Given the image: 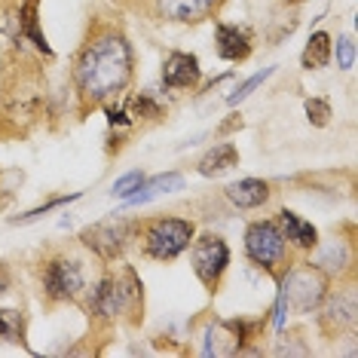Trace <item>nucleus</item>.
I'll return each mask as SVG.
<instances>
[{"label":"nucleus","mask_w":358,"mask_h":358,"mask_svg":"<svg viewBox=\"0 0 358 358\" xmlns=\"http://www.w3.org/2000/svg\"><path fill=\"white\" fill-rule=\"evenodd\" d=\"M135 80V50L123 28L95 22L71 62V83L86 108L123 99Z\"/></svg>","instance_id":"obj_1"},{"label":"nucleus","mask_w":358,"mask_h":358,"mask_svg":"<svg viewBox=\"0 0 358 358\" xmlns=\"http://www.w3.org/2000/svg\"><path fill=\"white\" fill-rule=\"evenodd\" d=\"M193 236H196V224L190 217H178V215H159L148 217L138 227V248L148 260L157 264H172L190 248Z\"/></svg>","instance_id":"obj_2"},{"label":"nucleus","mask_w":358,"mask_h":358,"mask_svg":"<svg viewBox=\"0 0 358 358\" xmlns=\"http://www.w3.org/2000/svg\"><path fill=\"white\" fill-rule=\"evenodd\" d=\"M144 303L141 297V282H138L135 270H123L117 273H104L101 282L92 288V300H89V313L99 315V319L117 322L126 313H138V306Z\"/></svg>","instance_id":"obj_3"},{"label":"nucleus","mask_w":358,"mask_h":358,"mask_svg":"<svg viewBox=\"0 0 358 358\" xmlns=\"http://www.w3.org/2000/svg\"><path fill=\"white\" fill-rule=\"evenodd\" d=\"M279 279H282L279 303H282V309L288 306L291 313H297V315L315 313L319 303L324 300V294L331 291V279L313 264V260H303V264H288L282 270Z\"/></svg>","instance_id":"obj_4"},{"label":"nucleus","mask_w":358,"mask_h":358,"mask_svg":"<svg viewBox=\"0 0 358 358\" xmlns=\"http://www.w3.org/2000/svg\"><path fill=\"white\" fill-rule=\"evenodd\" d=\"M242 251L257 270L270 273V275H282V270L291 264V248L285 239L282 227L273 221H251L242 236Z\"/></svg>","instance_id":"obj_5"},{"label":"nucleus","mask_w":358,"mask_h":358,"mask_svg":"<svg viewBox=\"0 0 358 358\" xmlns=\"http://www.w3.org/2000/svg\"><path fill=\"white\" fill-rule=\"evenodd\" d=\"M187 251H190V266L196 273V279L202 282V288L208 294H215L221 288L227 270H230V257H233L227 239L217 233H202V236H193Z\"/></svg>","instance_id":"obj_6"},{"label":"nucleus","mask_w":358,"mask_h":358,"mask_svg":"<svg viewBox=\"0 0 358 358\" xmlns=\"http://www.w3.org/2000/svg\"><path fill=\"white\" fill-rule=\"evenodd\" d=\"M40 279H43V294L50 303H68V300H80V294L86 291V273L83 264L74 255H59L43 260V270H40Z\"/></svg>","instance_id":"obj_7"},{"label":"nucleus","mask_w":358,"mask_h":358,"mask_svg":"<svg viewBox=\"0 0 358 358\" xmlns=\"http://www.w3.org/2000/svg\"><path fill=\"white\" fill-rule=\"evenodd\" d=\"M138 227L141 221H129V217H108V221H99L92 227H86L80 233L86 248H92V255L104 260V264H113L129 251V245L138 239Z\"/></svg>","instance_id":"obj_8"},{"label":"nucleus","mask_w":358,"mask_h":358,"mask_svg":"<svg viewBox=\"0 0 358 358\" xmlns=\"http://www.w3.org/2000/svg\"><path fill=\"white\" fill-rule=\"evenodd\" d=\"M227 0H144V10L162 25H202L221 15Z\"/></svg>","instance_id":"obj_9"},{"label":"nucleus","mask_w":358,"mask_h":358,"mask_svg":"<svg viewBox=\"0 0 358 358\" xmlns=\"http://www.w3.org/2000/svg\"><path fill=\"white\" fill-rule=\"evenodd\" d=\"M315 313H319V328H322V334H328V337H340V334L352 331L355 328V319H358L355 285H346V288L328 291Z\"/></svg>","instance_id":"obj_10"},{"label":"nucleus","mask_w":358,"mask_h":358,"mask_svg":"<svg viewBox=\"0 0 358 358\" xmlns=\"http://www.w3.org/2000/svg\"><path fill=\"white\" fill-rule=\"evenodd\" d=\"M202 83V64L193 52H169L162 62V86L187 92Z\"/></svg>","instance_id":"obj_11"},{"label":"nucleus","mask_w":358,"mask_h":358,"mask_svg":"<svg viewBox=\"0 0 358 358\" xmlns=\"http://www.w3.org/2000/svg\"><path fill=\"white\" fill-rule=\"evenodd\" d=\"M215 52L217 59L230 62V64H242L255 52V37L248 28L242 25H230V22H217L215 25Z\"/></svg>","instance_id":"obj_12"},{"label":"nucleus","mask_w":358,"mask_h":358,"mask_svg":"<svg viewBox=\"0 0 358 358\" xmlns=\"http://www.w3.org/2000/svg\"><path fill=\"white\" fill-rule=\"evenodd\" d=\"M275 224L282 227V233H285V239H288V245L294 248V251H313L315 245H319V230L313 227V221H306V217H300L297 211H291V208H282L279 215H275Z\"/></svg>","instance_id":"obj_13"},{"label":"nucleus","mask_w":358,"mask_h":358,"mask_svg":"<svg viewBox=\"0 0 358 358\" xmlns=\"http://www.w3.org/2000/svg\"><path fill=\"white\" fill-rule=\"evenodd\" d=\"M224 193H227V199H230L236 208L251 211V208H264L266 202H270L273 187L266 181H260V178H242V181H233Z\"/></svg>","instance_id":"obj_14"},{"label":"nucleus","mask_w":358,"mask_h":358,"mask_svg":"<svg viewBox=\"0 0 358 358\" xmlns=\"http://www.w3.org/2000/svg\"><path fill=\"white\" fill-rule=\"evenodd\" d=\"M233 166H239V150H236L233 141H221V144H215V148H211L206 157L199 159V175L217 178V175L230 172Z\"/></svg>","instance_id":"obj_15"},{"label":"nucleus","mask_w":358,"mask_h":358,"mask_svg":"<svg viewBox=\"0 0 358 358\" xmlns=\"http://www.w3.org/2000/svg\"><path fill=\"white\" fill-rule=\"evenodd\" d=\"M334 59V40L328 31H315L313 37L306 40L303 46V55H300V64H303V71H322L328 68Z\"/></svg>","instance_id":"obj_16"},{"label":"nucleus","mask_w":358,"mask_h":358,"mask_svg":"<svg viewBox=\"0 0 358 358\" xmlns=\"http://www.w3.org/2000/svg\"><path fill=\"white\" fill-rule=\"evenodd\" d=\"M181 187H184V178L178 175V172L157 175V178H150V181L144 178V184L138 187V190L126 202H129V206H141V202H150V199L162 196V193H175V190H181Z\"/></svg>","instance_id":"obj_17"},{"label":"nucleus","mask_w":358,"mask_h":358,"mask_svg":"<svg viewBox=\"0 0 358 358\" xmlns=\"http://www.w3.org/2000/svg\"><path fill=\"white\" fill-rule=\"evenodd\" d=\"M126 113H129V120H148V123H157V120L166 117V108L153 99L150 92H141V95H132V99L126 101Z\"/></svg>","instance_id":"obj_18"},{"label":"nucleus","mask_w":358,"mask_h":358,"mask_svg":"<svg viewBox=\"0 0 358 358\" xmlns=\"http://www.w3.org/2000/svg\"><path fill=\"white\" fill-rule=\"evenodd\" d=\"M22 31L34 40V46L40 52H46V55H52V50L46 46V37L37 31V0H25V6H22Z\"/></svg>","instance_id":"obj_19"},{"label":"nucleus","mask_w":358,"mask_h":358,"mask_svg":"<svg viewBox=\"0 0 358 358\" xmlns=\"http://www.w3.org/2000/svg\"><path fill=\"white\" fill-rule=\"evenodd\" d=\"M0 340H25V319L15 309H0Z\"/></svg>","instance_id":"obj_20"},{"label":"nucleus","mask_w":358,"mask_h":358,"mask_svg":"<svg viewBox=\"0 0 358 358\" xmlns=\"http://www.w3.org/2000/svg\"><path fill=\"white\" fill-rule=\"evenodd\" d=\"M306 120L313 126H328L331 123V104L324 101V99H309L306 101Z\"/></svg>","instance_id":"obj_21"},{"label":"nucleus","mask_w":358,"mask_h":358,"mask_svg":"<svg viewBox=\"0 0 358 358\" xmlns=\"http://www.w3.org/2000/svg\"><path fill=\"white\" fill-rule=\"evenodd\" d=\"M141 184H144V175H141V172H129V175H123L117 184H113V196L129 199Z\"/></svg>","instance_id":"obj_22"},{"label":"nucleus","mask_w":358,"mask_h":358,"mask_svg":"<svg viewBox=\"0 0 358 358\" xmlns=\"http://www.w3.org/2000/svg\"><path fill=\"white\" fill-rule=\"evenodd\" d=\"M334 52H337V68L340 71H352L355 64V43L352 37H343L337 46H334Z\"/></svg>","instance_id":"obj_23"},{"label":"nucleus","mask_w":358,"mask_h":358,"mask_svg":"<svg viewBox=\"0 0 358 358\" xmlns=\"http://www.w3.org/2000/svg\"><path fill=\"white\" fill-rule=\"evenodd\" d=\"M270 74H273V68H270V71H260V74H255V77H251L245 86L239 89V92H236V95H230V104H239L242 99H248V95H251V89H255V86H260V83H264V80L270 77Z\"/></svg>","instance_id":"obj_24"},{"label":"nucleus","mask_w":358,"mask_h":358,"mask_svg":"<svg viewBox=\"0 0 358 358\" xmlns=\"http://www.w3.org/2000/svg\"><path fill=\"white\" fill-rule=\"evenodd\" d=\"M71 199H77V196H62V199H52L50 206H43V208H34V211H31V215L19 217V221H22V224H25V221H34V217H40V215H43V211H52V208H59V206H64V202H71ZM19 221H15V224H19Z\"/></svg>","instance_id":"obj_25"},{"label":"nucleus","mask_w":358,"mask_h":358,"mask_svg":"<svg viewBox=\"0 0 358 358\" xmlns=\"http://www.w3.org/2000/svg\"><path fill=\"white\" fill-rule=\"evenodd\" d=\"M117 6H144V0H110Z\"/></svg>","instance_id":"obj_26"},{"label":"nucleus","mask_w":358,"mask_h":358,"mask_svg":"<svg viewBox=\"0 0 358 358\" xmlns=\"http://www.w3.org/2000/svg\"><path fill=\"white\" fill-rule=\"evenodd\" d=\"M282 3H300V0H282Z\"/></svg>","instance_id":"obj_27"}]
</instances>
